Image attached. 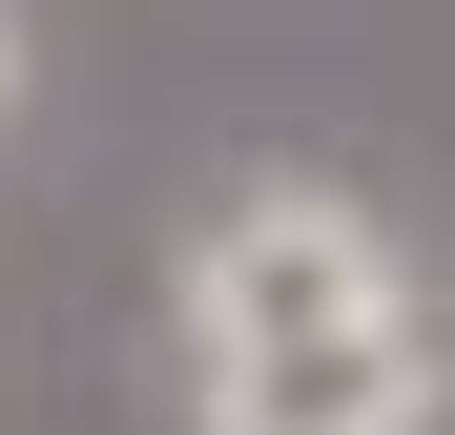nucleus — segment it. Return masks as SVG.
<instances>
[{
    "label": "nucleus",
    "instance_id": "nucleus-1",
    "mask_svg": "<svg viewBox=\"0 0 455 435\" xmlns=\"http://www.w3.org/2000/svg\"><path fill=\"white\" fill-rule=\"evenodd\" d=\"M187 311H207V352H269V332H331V311H394V270H372V229L331 187H249L207 229V270H187Z\"/></svg>",
    "mask_w": 455,
    "mask_h": 435
},
{
    "label": "nucleus",
    "instance_id": "nucleus-2",
    "mask_svg": "<svg viewBox=\"0 0 455 435\" xmlns=\"http://www.w3.org/2000/svg\"><path fill=\"white\" fill-rule=\"evenodd\" d=\"M414 311H331V332H269V352H207V435H414Z\"/></svg>",
    "mask_w": 455,
    "mask_h": 435
}]
</instances>
